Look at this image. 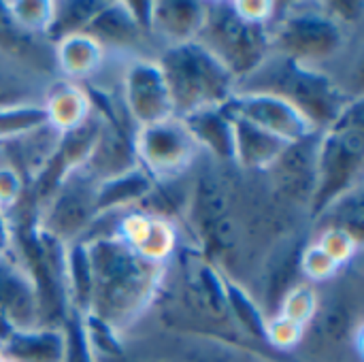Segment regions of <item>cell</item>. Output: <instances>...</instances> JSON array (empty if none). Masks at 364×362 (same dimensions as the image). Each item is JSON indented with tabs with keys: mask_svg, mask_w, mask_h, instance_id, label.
Returning a JSON list of instances; mask_svg holds the SVG:
<instances>
[{
	"mask_svg": "<svg viewBox=\"0 0 364 362\" xmlns=\"http://www.w3.org/2000/svg\"><path fill=\"white\" fill-rule=\"evenodd\" d=\"M90 262L85 314L126 337L158 303L166 267L147 262L115 235L83 237Z\"/></svg>",
	"mask_w": 364,
	"mask_h": 362,
	"instance_id": "1",
	"label": "cell"
},
{
	"mask_svg": "<svg viewBox=\"0 0 364 362\" xmlns=\"http://www.w3.org/2000/svg\"><path fill=\"white\" fill-rule=\"evenodd\" d=\"M235 92L275 94L296 107L318 132L331 128L358 96L343 90L328 70L303 66L273 51L252 75L237 83Z\"/></svg>",
	"mask_w": 364,
	"mask_h": 362,
	"instance_id": "2",
	"label": "cell"
},
{
	"mask_svg": "<svg viewBox=\"0 0 364 362\" xmlns=\"http://www.w3.org/2000/svg\"><path fill=\"white\" fill-rule=\"evenodd\" d=\"M364 119L363 96L358 94L343 115L316 139V190L309 215L316 220L328 205L363 188Z\"/></svg>",
	"mask_w": 364,
	"mask_h": 362,
	"instance_id": "3",
	"label": "cell"
},
{
	"mask_svg": "<svg viewBox=\"0 0 364 362\" xmlns=\"http://www.w3.org/2000/svg\"><path fill=\"white\" fill-rule=\"evenodd\" d=\"M156 60L164 73L175 117L224 107L237 87L230 70L198 41L162 47Z\"/></svg>",
	"mask_w": 364,
	"mask_h": 362,
	"instance_id": "4",
	"label": "cell"
},
{
	"mask_svg": "<svg viewBox=\"0 0 364 362\" xmlns=\"http://www.w3.org/2000/svg\"><path fill=\"white\" fill-rule=\"evenodd\" d=\"M277 9L269 26L271 51L303 66L326 70L350 43V28L337 21L324 4H288Z\"/></svg>",
	"mask_w": 364,
	"mask_h": 362,
	"instance_id": "5",
	"label": "cell"
},
{
	"mask_svg": "<svg viewBox=\"0 0 364 362\" xmlns=\"http://www.w3.org/2000/svg\"><path fill=\"white\" fill-rule=\"evenodd\" d=\"M203 43L239 83L252 75L271 53L269 26H254L241 19L230 0L207 2V17L196 38Z\"/></svg>",
	"mask_w": 364,
	"mask_h": 362,
	"instance_id": "6",
	"label": "cell"
},
{
	"mask_svg": "<svg viewBox=\"0 0 364 362\" xmlns=\"http://www.w3.org/2000/svg\"><path fill=\"white\" fill-rule=\"evenodd\" d=\"M175 258H179L181 288H183L181 301L186 312L207 329H213L211 331L213 339L245 350L230 320L226 273L205 252L179 250Z\"/></svg>",
	"mask_w": 364,
	"mask_h": 362,
	"instance_id": "7",
	"label": "cell"
},
{
	"mask_svg": "<svg viewBox=\"0 0 364 362\" xmlns=\"http://www.w3.org/2000/svg\"><path fill=\"white\" fill-rule=\"evenodd\" d=\"M132 147L136 164L156 183L183 179L203 158L200 147L196 145L181 117H168L149 126L134 128Z\"/></svg>",
	"mask_w": 364,
	"mask_h": 362,
	"instance_id": "8",
	"label": "cell"
},
{
	"mask_svg": "<svg viewBox=\"0 0 364 362\" xmlns=\"http://www.w3.org/2000/svg\"><path fill=\"white\" fill-rule=\"evenodd\" d=\"M117 96L134 128L175 117L171 92L156 55L119 58Z\"/></svg>",
	"mask_w": 364,
	"mask_h": 362,
	"instance_id": "9",
	"label": "cell"
},
{
	"mask_svg": "<svg viewBox=\"0 0 364 362\" xmlns=\"http://www.w3.org/2000/svg\"><path fill=\"white\" fill-rule=\"evenodd\" d=\"M96 218V181L79 169L36 209V228L68 245L83 239Z\"/></svg>",
	"mask_w": 364,
	"mask_h": 362,
	"instance_id": "10",
	"label": "cell"
},
{
	"mask_svg": "<svg viewBox=\"0 0 364 362\" xmlns=\"http://www.w3.org/2000/svg\"><path fill=\"white\" fill-rule=\"evenodd\" d=\"M224 111L232 117L245 119L284 143H301L318 134L311 122L288 100L267 92H235L224 105Z\"/></svg>",
	"mask_w": 364,
	"mask_h": 362,
	"instance_id": "11",
	"label": "cell"
},
{
	"mask_svg": "<svg viewBox=\"0 0 364 362\" xmlns=\"http://www.w3.org/2000/svg\"><path fill=\"white\" fill-rule=\"evenodd\" d=\"M30 326H41L38 288L17 250L11 247L0 256V335Z\"/></svg>",
	"mask_w": 364,
	"mask_h": 362,
	"instance_id": "12",
	"label": "cell"
},
{
	"mask_svg": "<svg viewBox=\"0 0 364 362\" xmlns=\"http://www.w3.org/2000/svg\"><path fill=\"white\" fill-rule=\"evenodd\" d=\"M316 137L292 143L264 173L271 177L275 194L292 205L309 209L316 190Z\"/></svg>",
	"mask_w": 364,
	"mask_h": 362,
	"instance_id": "13",
	"label": "cell"
},
{
	"mask_svg": "<svg viewBox=\"0 0 364 362\" xmlns=\"http://www.w3.org/2000/svg\"><path fill=\"white\" fill-rule=\"evenodd\" d=\"M85 32L92 34L111 58L151 55L147 51L151 38L132 17L126 2H102Z\"/></svg>",
	"mask_w": 364,
	"mask_h": 362,
	"instance_id": "14",
	"label": "cell"
},
{
	"mask_svg": "<svg viewBox=\"0 0 364 362\" xmlns=\"http://www.w3.org/2000/svg\"><path fill=\"white\" fill-rule=\"evenodd\" d=\"M207 17V2L200 0H156L149 13V36L156 53L162 47L196 41Z\"/></svg>",
	"mask_w": 364,
	"mask_h": 362,
	"instance_id": "15",
	"label": "cell"
},
{
	"mask_svg": "<svg viewBox=\"0 0 364 362\" xmlns=\"http://www.w3.org/2000/svg\"><path fill=\"white\" fill-rule=\"evenodd\" d=\"M41 107L45 124L60 137L83 128L94 117V102L87 85L53 77L41 92Z\"/></svg>",
	"mask_w": 364,
	"mask_h": 362,
	"instance_id": "16",
	"label": "cell"
},
{
	"mask_svg": "<svg viewBox=\"0 0 364 362\" xmlns=\"http://www.w3.org/2000/svg\"><path fill=\"white\" fill-rule=\"evenodd\" d=\"M51 55H53L55 77L83 85L100 77L111 60L107 49L85 30L53 41Z\"/></svg>",
	"mask_w": 364,
	"mask_h": 362,
	"instance_id": "17",
	"label": "cell"
},
{
	"mask_svg": "<svg viewBox=\"0 0 364 362\" xmlns=\"http://www.w3.org/2000/svg\"><path fill=\"white\" fill-rule=\"evenodd\" d=\"M0 350L13 362H64L66 331L64 326L13 329L0 335Z\"/></svg>",
	"mask_w": 364,
	"mask_h": 362,
	"instance_id": "18",
	"label": "cell"
},
{
	"mask_svg": "<svg viewBox=\"0 0 364 362\" xmlns=\"http://www.w3.org/2000/svg\"><path fill=\"white\" fill-rule=\"evenodd\" d=\"M232 164L243 173H267L286 151L288 143L267 130L232 117Z\"/></svg>",
	"mask_w": 364,
	"mask_h": 362,
	"instance_id": "19",
	"label": "cell"
},
{
	"mask_svg": "<svg viewBox=\"0 0 364 362\" xmlns=\"http://www.w3.org/2000/svg\"><path fill=\"white\" fill-rule=\"evenodd\" d=\"M181 119L203 156H207L211 162L232 164V119L224 107L203 109Z\"/></svg>",
	"mask_w": 364,
	"mask_h": 362,
	"instance_id": "20",
	"label": "cell"
},
{
	"mask_svg": "<svg viewBox=\"0 0 364 362\" xmlns=\"http://www.w3.org/2000/svg\"><path fill=\"white\" fill-rule=\"evenodd\" d=\"M156 181L141 169L134 166L122 175L96 183V215L122 213L141 207L154 192Z\"/></svg>",
	"mask_w": 364,
	"mask_h": 362,
	"instance_id": "21",
	"label": "cell"
},
{
	"mask_svg": "<svg viewBox=\"0 0 364 362\" xmlns=\"http://www.w3.org/2000/svg\"><path fill=\"white\" fill-rule=\"evenodd\" d=\"M45 83L43 77L0 55V109L38 102Z\"/></svg>",
	"mask_w": 364,
	"mask_h": 362,
	"instance_id": "22",
	"label": "cell"
},
{
	"mask_svg": "<svg viewBox=\"0 0 364 362\" xmlns=\"http://www.w3.org/2000/svg\"><path fill=\"white\" fill-rule=\"evenodd\" d=\"M147 262L168 267L179 252V226L171 218L154 215L149 220V228L143 237V241L132 250Z\"/></svg>",
	"mask_w": 364,
	"mask_h": 362,
	"instance_id": "23",
	"label": "cell"
},
{
	"mask_svg": "<svg viewBox=\"0 0 364 362\" xmlns=\"http://www.w3.org/2000/svg\"><path fill=\"white\" fill-rule=\"evenodd\" d=\"M2 9L11 23L17 26L21 32L47 38L53 21L55 0H6L2 2Z\"/></svg>",
	"mask_w": 364,
	"mask_h": 362,
	"instance_id": "24",
	"label": "cell"
},
{
	"mask_svg": "<svg viewBox=\"0 0 364 362\" xmlns=\"http://www.w3.org/2000/svg\"><path fill=\"white\" fill-rule=\"evenodd\" d=\"M102 2L98 0H55L53 9V21L47 32V41L53 43L66 34L83 32L87 23L94 19V15L100 11Z\"/></svg>",
	"mask_w": 364,
	"mask_h": 362,
	"instance_id": "25",
	"label": "cell"
},
{
	"mask_svg": "<svg viewBox=\"0 0 364 362\" xmlns=\"http://www.w3.org/2000/svg\"><path fill=\"white\" fill-rule=\"evenodd\" d=\"M363 188H356L354 192L341 196L333 205H328L316 220L314 226H337L363 241Z\"/></svg>",
	"mask_w": 364,
	"mask_h": 362,
	"instance_id": "26",
	"label": "cell"
},
{
	"mask_svg": "<svg viewBox=\"0 0 364 362\" xmlns=\"http://www.w3.org/2000/svg\"><path fill=\"white\" fill-rule=\"evenodd\" d=\"M320 301L322 299H320V292H318L316 286H311L307 282H296L294 286H290L282 294L275 314L307 329L314 322L316 314H318Z\"/></svg>",
	"mask_w": 364,
	"mask_h": 362,
	"instance_id": "27",
	"label": "cell"
},
{
	"mask_svg": "<svg viewBox=\"0 0 364 362\" xmlns=\"http://www.w3.org/2000/svg\"><path fill=\"white\" fill-rule=\"evenodd\" d=\"M314 243L324 254H328L341 269H346L363 247V241L358 237L337 226H320L318 235L314 237Z\"/></svg>",
	"mask_w": 364,
	"mask_h": 362,
	"instance_id": "28",
	"label": "cell"
},
{
	"mask_svg": "<svg viewBox=\"0 0 364 362\" xmlns=\"http://www.w3.org/2000/svg\"><path fill=\"white\" fill-rule=\"evenodd\" d=\"M343 269L328 256L324 254L314 241L305 245V250L299 256V273L307 280V284H328L337 280V275Z\"/></svg>",
	"mask_w": 364,
	"mask_h": 362,
	"instance_id": "29",
	"label": "cell"
},
{
	"mask_svg": "<svg viewBox=\"0 0 364 362\" xmlns=\"http://www.w3.org/2000/svg\"><path fill=\"white\" fill-rule=\"evenodd\" d=\"M305 326L273 314L264 324V346L275 352H292L305 341Z\"/></svg>",
	"mask_w": 364,
	"mask_h": 362,
	"instance_id": "30",
	"label": "cell"
},
{
	"mask_svg": "<svg viewBox=\"0 0 364 362\" xmlns=\"http://www.w3.org/2000/svg\"><path fill=\"white\" fill-rule=\"evenodd\" d=\"M28 194V179L6 160L0 158V211L13 213Z\"/></svg>",
	"mask_w": 364,
	"mask_h": 362,
	"instance_id": "31",
	"label": "cell"
},
{
	"mask_svg": "<svg viewBox=\"0 0 364 362\" xmlns=\"http://www.w3.org/2000/svg\"><path fill=\"white\" fill-rule=\"evenodd\" d=\"M66 331V354L64 362H98L94 356V350L85 337L83 324L79 314H70L68 320L64 322Z\"/></svg>",
	"mask_w": 364,
	"mask_h": 362,
	"instance_id": "32",
	"label": "cell"
},
{
	"mask_svg": "<svg viewBox=\"0 0 364 362\" xmlns=\"http://www.w3.org/2000/svg\"><path fill=\"white\" fill-rule=\"evenodd\" d=\"M235 13L254 26H271L277 15L279 2L273 0H230Z\"/></svg>",
	"mask_w": 364,
	"mask_h": 362,
	"instance_id": "33",
	"label": "cell"
},
{
	"mask_svg": "<svg viewBox=\"0 0 364 362\" xmlns=\"http://www.w3.org/2000/svg\"><path fill=\"white\" fill-rule=\"evenodd\" d=\"M13 247V226L6 213L0 211V256H4Z\"/></svg>",
	"mask_w": 364,
	"mask_h": 362,
	"instance_id": "34",
	"label": "cell"
},
{
	"mask_svg": "<svg viewBox=\"0 0 364 362\" xmlns=\"http://www.w3.org/2000/svg\"><path fill=\"white\" fill-rule=\"evenodd\" d=\"M98 361V358H96ZM98 362H171V361H162V358H126V354L124 356H119V358H105V361H98Z\"/></svg>",
	"mask_w": 364,
	"mask_h": 362,
	"instance_id": "35",
	"label": "cell"
},
{
	"mask_svg": "<svg viewBox=\"0 0 364 362\" xmlns=\"http://www.w3.org/2000/svg\"><path fill=\"white\" fill-rule=\"evenodd\" d=\"M0 362H13V361H9V358H4V356H0Z\"/></svg>",
	"mask_w": 364,
	"mask_h": 362,
	"instance_id": "36",
	"label": "cell"
},
{
	"mask_svg": "<svg viewBox=\"0 0 364 362\" xmlns=\"http://www.w3.org/2000/svg\"><path fill=\"white\" fill-rule=\"evenodd\" d=\"M258 362H275V361H269V358H262V361H258Z\"/></svg>",
	"mask_w": 364,
	"mask_h": 362,
	"instance_id": "37",
	"label": "cell"
},
{
	"mask_svg": "<svg viewBox=\"0 0 364 362\" xmlns=\"http://www.w3.org/2000/svg\"><path fill=\"white\" fill-rule=\"evenodd\" d=\"M0 356H2V350H0Z\"/></svg>",
	"mask_w": 364,
	"mask_h": 362,
	"instance_id": "38",
	"label": "cell"
}]
</instances>
